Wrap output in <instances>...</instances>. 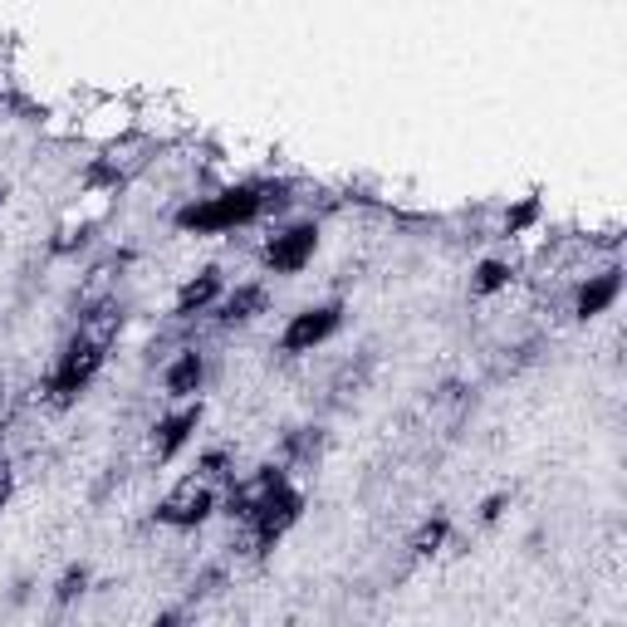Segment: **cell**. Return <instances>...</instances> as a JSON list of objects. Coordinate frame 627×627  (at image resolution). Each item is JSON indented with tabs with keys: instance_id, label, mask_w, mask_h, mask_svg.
<instances>
[{
	"instance_id": "3957f363",
	"label": "cell",
	"mask_w": 627,
	"mask_h": 627,
	"mask_svg": "<svg viewBox=\"0 0 627 627\" xmlns=\"http://www.w3.org/2000/svg\"><path fill=\"white\" fill-rule=\"evenodd\" d=\"M299 510H305V500L295 495V490L280 480V486H270V490H260L255 500H250V510L246 515H255V529H260V545H275L280 535H285L289 525L299 520Z\"/></svg>"
},
{
	"instance_id": "6da1fadb",
	"label": "cell",
	"mask_w": 627,
	"mask_h": 627,
	"mask_svg": "<svg viewBox=\"0 0 627 627\" xmlns=\"http://www.w3.org/2000/svg\"><path fill=\"white\" fill-rule=\"evenodd\" d=\"M260 206H265V196L250 192V186H236V192H221V196H212V202L186 206V212L176 216V226H182V231H226V226L255 221Z\"/></svg>"
},
{
	"instance_id": "7c38bea8",
	"label": "cell",
	"mask_w": 627,
	"mask_h": 627,
	"mask_svg": "<svg viewBox=\"0 0 627 627\" xmlns=\"http://www.w3.org/2000/svg\"><path fill=\"white\" fill-rule=\"evenodd\" d=\"M505 280H510V270L500 265V260H486V265H480V275H476V295H495Z\"/></svg>"
},
{
	"instance_id": "9c48e42d",
	"label": "cell",
	"mask_w": 627,
	"mask_h": 627,
	"mask_svg": "<svg viewBox=\"0 0 627 627\" xmlns=\"http://www.w3.org/2000/svg\"><path fill=\"white\" fill-rule=\"evenodd\" d=\"M202 378H206L202 353H182V358L167 368V392H172V397H186V392L202 388Z\"/></svg>"
},
{
	"instance_id": "2e32d148",
	"label": "cell",
	"mask_w": 627,
	"mask_h": 627,
	"mask_svg": "<svg viewBox=\"0 0 627 627\" xmlns=\"http://www.w3.org/2000/svg\"><path fill=\"white\" fill-rule=\"evenodd\" d=\"M0 202H5V186H0Z\"/></svg>"
},
{
	"instance_id": "5b68a950",
	"label": "cell",
	"mask_w": 627,
	"mask_h": 627,
	"mask_svg": "<svg viewBox=\"0 0 627 627\" xmlns=\"http://www.w3.org/2000/svg\"><path fill=\"white\" fill-rule=\"evenodd\" d=\"M314 246H319V231H314V226H289L285 236H275L265 246V265L280 270V275H295V270L314 255Z\"/></svg>"
},
{
	"instance_id": "9a60e30c",
	"label": "cell",
	"mask_w": 627,
	"mask_h": 627,
	"mask_svg": "<svg viewBox=\"0 0 627 627\" xmlns=\"http://www.w3.org/2000/svg\"><path fill=\"white\" fill-rule=\"evenodd\" d=\"M500 510H505V495H490V500H486V520H495Z\"/></svg>"
},
{
	"instance_id": "8992f818",
	"label": "cell",
	"mask_w": 627,
	"mask_h": 627,
	"mask_svg": "<svg viewBox=\"0 0 627 627\" xmlns=\"http://www.w3.org/2000/svg\"><path fill=\"white\" fill-rule=\"evenodd\" d=\"M206 515H212V490L196 486V480H186V486L176 490L172 500H162V510H157V520H162V525H176V529L202 525Z\"/></svg>"
},
{
	"instance_id": "8fae6325",
	"label": "cell",
	"mask_w": 627,
	"mask_h": 627,
	"mask_svg": "<svg viewBox=\"0 0 627 627\" xmlns=\"http://www.w3.org/2000/svg\"><path fill=\"white\" fill-rule=\"evenodd\" d=\"M260 305H265V289H260V285H240L236 295L226 299L221 319H226V323H236V319H250V314H260Z\"/></svg>"
},
{
	"instance_id": "5bb4252c",
	"label": "cell",
	"mask_w": 627,
	"mask_h": 627,
	"mask_svg": "<svg viewBox=\"0 0 627 627\" xmlns=\"http://www.w3.org/2000/svg\"><path fill=\"white\" fill-rule=\"evenodd\" d=\"M83 583H89V573H83V569H69L65 583H59V603H69L75 593H83Z\"/></svg>"
},
{
	"instance_id": "52a82bcc",
	"label": "cell",
	"mask_w": 627,
	"mask_h": 627,
	"mask_svg": "<svg viewBox=\"0 0 627 627\" xmlns=\"http://www.w3.org/2000/svg\"><path fill=\"white\" fill-rule=\"evenodd\" d=\"M196 422H202V407H182V412H176V417H167V422L157 426V456H162V461H167V456H176V452H182V446H186V436L196 432Z\"/></svg>"
},
{
	"instance_id": "4fadbf2b",
	"label": "cell",
	"mask_w": 627,
	"mask_h": 627,
	"mask_svg": "<svg viewBox=\"0 0 627 627\" xmlns=\"http://www.w3.org/2000/svg\"><path fill=\"white\" fill-rule=\"evenodd\" d=\"M442 539H446V520H432V525L417 535V554H432L436 545H442Z\"/></svg>"
},
{
	"instance_id": "277c9868",
	"label": "cell",
	"mask_w": 627,
	"mask_h": 627,
	"mask_svg": "<svg viewBox=\"0 0 627 627\" xmlns=\"http://www.w3.org/2000/svg\"><path fill=\"white\" fill-rule=\"evenodd\" d=\"M339 305H319V309H305V314H295L289 319V329H285V353H309V349H319L323 339H329L333 329H339Z\"/></svg>"
},
{
	"instance_id": "e0dca14e",
	"label": "cell",
	"mask_w": 627,
	"mask_h": 627,
	"mask_svg": "<svg viewBox=\"0 0 627 627\" xmlns=\"http://www.w3.org/2000/svg\"><path fill=\"white\" fill-rule=\"evenodd\" d=\"M0 500H5V486H0Z\"/></svg>"
},
{
	"instance_id": "ba28073f",
	"label": "cell",
	"mask_w": 627,
	"mask_h": 627,
	"mask_svg": "<svg viewBox=\"0 0 627 627\" xmlns=\"http://www.w3.org/2000/svg\"><path fill=\"white\" fill-rule=\"evenodd\" d=\"M618 289H623V275L618 270H603V275H593L589 285L579 289V319H593V314H603L618 299Z\"/></svg>"
},
{
	"instance_id": "7a4b0ae2",
	"label": "cell",
	"mask_w": 627,
	"mask_h": 627,
	"mask_svg": "<svg viewBox=\"0 0 627 627\" xmlns=\"http://www.w3.org/2000/svg\"><path fill=\"white\" fill-rule=\"evenodd\" d=\"M103 349H109V329L103 333H83V339L69 343V353H65V363H59V373H55V397L59 402H69V397H79L83 388L93 383V373L103 368Z\"/></svg>"
},
{
	"instance_id": "30bf717a",
	"label": "cell",
	"mask_w": 627,
	"mask_h": 627,
	"mask_svg": "<svg viewBox=\"0 0 627 627\" xmlns=\"http://www.w3.org/2000/svg\"><path fill=\"white\" fill-rule=\"evenodd\" d=\"M216 295H221V275H216V270H206V275H196L192 285H186L182 295H176V314H196V309H206Z\"/></svg>"
}]
</instances>
